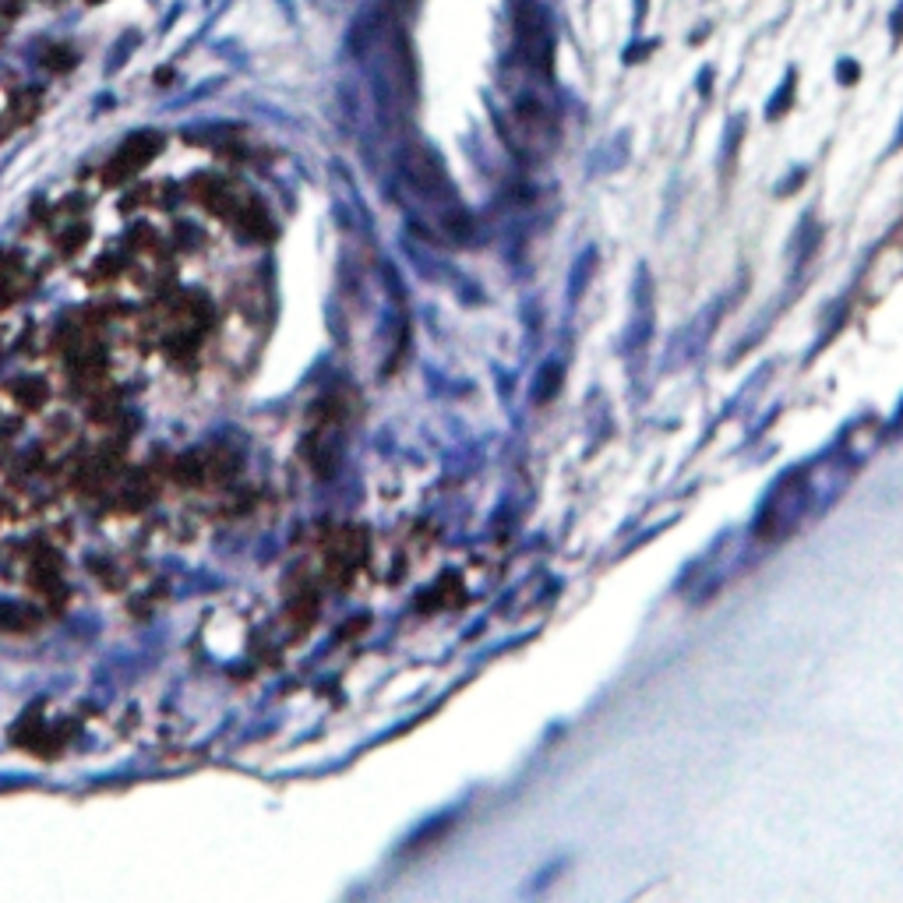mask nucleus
I'll return each mask as SVG.
<instances>
[{
  "instance_id": "20e7f679",
  "label": "nucleus",
  "mask_w": 903,
  "mask_h": 903,
  "mask_svg": "<svg viewBox=\"0 0 903 903\" xmlns=\"http://www.w3.org/2000/svg\"><path fill=\"white\" fill-rule=\"evenodd\" d=\"M840 78H844V82H854V78H858V64H854V60H844V64H840Z\"/></svg>"
},
{
  "instance_id": "39448f33",
  "label": "nucleus",
  "mask_w": 903,
  "mask_h": 903,
  "mask_svg": "<svg viewBox=\"0 0 903 903\" xmlns=\"http://www.w3.org/2000/svg\"><path fill=\"white\" fill-rule=\"evenodd\" d=\"M900 142H903V131H900Z\"/></svg>"
},
{
  "instance_id": "f03ea898",
  "label": "nucleus",
  "mask_w": 903,
  "mask_h": 903,
  "mask_svg": "<svg viewBox=\"0 0 903 903\" xmlns=\"http://www.w3.org/2000/svg\"><path fill=\"white\" fill-rule=\"evenodd\" d=\"M794 96V71H787L784 85H780V96L769 99V117H780V110H787V103H791Z\"/></svg>"
},
{
  "instance_id": "f257e3e1",
  "label": "nucleus",
  "mask_w": 903,
  "mask_h": 903,
  "mask_svg": "<svg viewBox=\"0 0 903 903\" xmlns=\"http://www.w3.org/2000/svg\"><path fill=\"white\" fill-rule=\"evenodd\" d=\"M515 18V39L523 50V64L537 75H551L554 64V29L547 11L540 8V0H515L512 4Z\"/></svg>"
},
{
  "instance_id": "7ed1b4c3",
  "label": "nucleus",
  "mask_w": 903,
  "mask_h": 903,
  "mask_svg": "<svg viewBox=\"0 0 903 903\" xmlns=\"http://www.w3.org/2000/svg\"><path fill=\"white\" fill-rule=\"evenodd\" d=\"M657 50V39H650V43H639V46H628L625 50V64H632V60H642V53H650Z\"/></svg>"
}]
</instances>
